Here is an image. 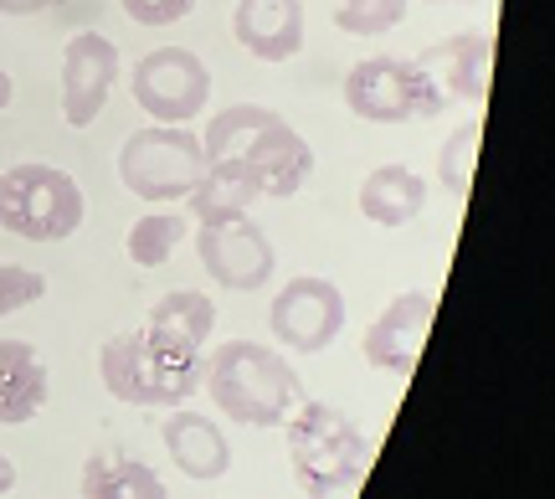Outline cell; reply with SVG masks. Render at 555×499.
<instances>
[{
  "label": "cell",
  "instance_id": "ac0fdd59",
  "mask_svg": "<svg viewBox=\"0 0 555 499\" xmlns=\"http://www.w3.org/2000/svg\"><path fill=\"white\" fill-rule=\"evenodd\" d=\"M82 499H170L150 463L129 453H88L82 463Z\"/></svg>",
  "mask_w": 555,
  "mask_h": 499
},
{
  "label": "cell",
  "instance_id": "ba28073f",
  "mask_svg": "<svg viewBox=\"0 0 555 499\" xmlns=\"http://www.w3.org/2000/svg\"><path fill=\"white\" fill-rule=\"evenodd\" d=\"M268 324H273L278 345H288L298 356H319L330 350L345 330V294H339L330 279H314V273H298L273 294V309H268Z\"/></svg>",
  "mask_w": 555,
  "mask_h": 499
},
{
  "label": "cell",
  "instance_id": "cb8c5ba5",
  "mask_svg": "<svg viewBox=\"0 0 555 499\" xmlns=\"http://www.w3.org/2000/svg\"><path fill=\"white\" fill-rule=\"evenodd\" d=\"M406 21V0H335V26L345 37H386Z\"/></svg>",
  "mask_w": 555,
  "mask_h": 499
},
{
  "label": "cell",
  "instance_id": "5bb4252c",
  "mask_svg": "<svg viewBox=\"0 0 555 499\" xmlns=\"http://www.w3.org/2000/svg\"><path fill=\"white\" fill-rule=\"evenodd\" d=\"M232 37L258 62H288L304 47V0H237Z\"/></svg>",
  "mask_w": 555,
  "mask_h": 499
},
{
  "label": "cell",
  "instance_id": "44dd1931",
  "mask_svg": "<svg viewBox=\"0 0 555 499\" xmlns=\"http://www.w3.org/2000/svg\"><path fill=\"white\" fill-rule=\"evenodd\" d=\"M478 144H483V124L463 119L453 135L442 140V150H437V180L448 185V196H453V201H468V191H474Z\"/></svg>",
  "mask_w": 555,
  "mask_h": 499
},
{
  "label": "cell",
  "instance_id": "7402d4cb",
  "mask_svg": "<svg viewBox=\"0 0 555 499\" xmlns=\"http://www.w3.org/2000/svg\"><path fill=\"white\" fill-rule=\"evenodd\" d=\"M180 242H185V217L180 212H150V217H139L129 227V258L139 268H159Z\"/></svg>",
  "mask_w": 555,
  "mask_h": 499
},
{
  "label": "cell",
  "instance_id": "8992f818",
  "mask_svg": "<svg viewBox=\"0 0 555 499\" xmlns=\"http://www.w3.org/2000/svg\"><path fill=\"white\" fill-rule=\"evenodd\" d=\"M448 93L437 88L416 62L401 57H365L345 73V108L365 124H406L448 114Z\"/></svg>",
  "mask_w": 555,
  "mask_h": 499
},
{
  "label": "cell",
  "instance_id": "3957f363",
  "mask_svg": "<svg viewBox=\"0 0 555 499\" xmlns=\"http://www.w3.org/2000/svg\"><path fill=\"white\" fill-rule=\"evenodd\" d=\"M99 376L108 397L129 401V407H180L201 386L206 360L201 350L144 324V330H124V335L103 340Z\"/></svg>",
  "mask_w": 555,
  "mask_h": 499
},
{
  "label": "cell",
  "instance_id": "8fae6325",
  "mask_svg": "<svg viewBox=\"0 0 555 499\" xmlns=\"http://www.w3.org/2000/svg\"><path fill=\"white\" fill-rule=\"evenodd\" d=\"M114 82H119V47L99 31H78L62 52V119L73 129H88L103 114Z\"/></svg>",
  "mask_w": 555,
  "mask_h": 499
},
{
  "label": "cell",
  "instance_id": "4316f807",
  "mask_svg": "<svg viewBox=\"0 0 555 499\" xmlns=\"http://www.w3.org/2000/svg\"><path fill=\"white\" fill-rule=\"evenodd\" d=\"M57 0H0V16H41V11H52Z\"/></svg>",
  "mask_w": 555,
  "mask_h": 499
},
{
  "label": "cell",
  "instance_id": "83f0119b",
  "mask_svg": "<svg viewBox=\"0 0 555 499\" xmlns=\"http://www.w3.org/2000/svg\"><path fill=\"white\" fill-rule=\"evenodd\" d=\"M11 484H16V469H11V459L0 453V495H11Z\"/></svg>",
  "mask_w": 555,
  "mask_h": 499
},
{
  "label": "cell",
  "instance_id": "9c48e42d",
  "mask_svg": "<svg viewBox=\"0 0 555 499\" xmlns=\"http://www.w3.org/2000/svg\"><path fill=\"white\" fill-rule=\"evenodd\" d=\"M232 165H242V176L253 180L258 201H288L304 191V180L314 170V150L294 124H283V114H268L232 155Z\"/></svg>",
  "mask_w": 555,
  "mask_h": 499
},
{
  "label": "cell",
  "instance_id": "4fadbf2b",
  "mask_svg": "<svg viewBox=\"0 0 555 499\" xmlns=\"http://www.w3.org/2000/svg\"><path fill=\"white\" fill-rule=\"evenodd\" d=\"M416 67L448 93V99L463 103H489V88H494V37L483 31H463V37H448L416 52Z\"/></svg>",
  "mask_w": 555,
  "mask_h": 499
},
{
  "label": "cell",
  "instance_id": "f1b7e54d",
  "mask_svg": "<svg viewBox=\"0 0 555 499\" xmlns=\"http://www.w3.org/2000/svg\"><path fill=\"white\" fill-rule=\"evenodd\" d=\"M11 93H16V82H11V73H0V114L11 108Z\"/></svg>",
  "mask_w": 555,
  "mask_h": 499
},
{
  "label": "cell",
  "instance_id": "484cf974",
  "mask_svg": "<svg viewBox=\"0 0 555 499\" xmlns=\"http://www.w3.org/2000/svg\"><path fill=\"white\" fill-rule=\"evenodd\" d=\"M124 16L139 21V26H176V21H185L191 11H196L201 0H119Z\"/></svg>",
  "mask_w": 555,
  "mask_h": 499
},
{
  "label": "cell",
  "instance_id": "603a6c76",
  "mask_svg": "<svg viewBox=\"0 0 555 499\" xmlns=\"http://www.w3.org/2000/svg\"><path fill=\"white\" fill-rule=\"evenodd\" d=\"M268 114H273V108H262V103H232V108H221L217 119L206 124V135H201L206 165H211V161H232L242 144H247V135H253Z\"/></svg>",
  "mask_w": 555,
  "mask_h": 499
},
{
  "label": "cell",
  "instance_id": "9a60e30c",
  "mask_svg": "<svg viewBox=\"0 0 555 499\" xmlns=\"http://www.w3.org/2000/svg\"><path fill=\"white\" fill-rule=\"evenodd\" d=\"M47 397H52V376L41 366L37 345L0 335V422L5 427L31 422L47 407Z\"/></svg>",
  "mask_w": 555,
  "mask_h": 499
},
{
  "label": "cell",
  "instance_id": "2e32d148",
  "mask_svg": "<svg viewBox=\"0 0 555 499\" xmlns=\"http://www.w3.org/2000/svg\"><path fill=\"white\" fill-rule=\"evenodd\" d=\"M165 453L176 459L180 474H191V479H221L227 469H232V448L221 438V427L211 418H201V412H170L165 418Z\"/></svg>",
  "mask_w": 555,
  "mask_h": 499
},
{
  "label": "cell",
  "instance_id": "e0dca14e",
  "mask_svg": "<svg viewBox=\"0 0 555 499\" xmlns=\"http://www.w3.org/2000/svg\"><path fill=\"white\" fill-rule=\"evenodd\" d=\"M427 206V180L412 165H376L360 180V217L376 227H406Z\"/></svg>",
  "mask_w": 555,
  "mask_h": 499
},
{
  "label": "cell",
  "instance_id": "d4e9b609",
  "mask_svg": "<svg viewBox=\"0 0 555 499\" xmlns=\"http://www.w3.org/2000/svg\"><path fill=\"white\" fill-rule=\"evenodd\" d=\"M47 294V279L37 268H21V263H0V320L16 315L26 304H37Z\"/></svg>",
  "mask_w": 555,
  "mask_h": 499
},
{
  "label": "cell",
  "instance_id": "7c38bea8",
  "mask_svg": "<svg viewBox=\"0 0 555 499\" xmlns=\"http://www.w3.org/2000/svg\"><path fill=\"white\" fill-rule=\"evenodd\" d=\"M437 320V294L427 289H406L380 309V320L365 330V360L376 371H391V376H412L416 360H422V345L433 335Z\"/></svg>",
  "mask_w": 555,
  "mask_h": 499
},
{
  "label": "cell",
  "instance_id": "7a4b0ae2",
  "mask_svg": "<svg viewBox=\"0 0 555 499\" xmlns=\"http://www.w3.org/2000/svg\"><path fill=\"white\" fill-rule=\"evenodd\" d=\"M206 392L221 412L242 427H283L288 412L304 401L298 371L283 360V350L262 340H227L206 360Z\"/></svg>",
  "mask_w": 555,
  "mask_h": 499
},
{
  "label": "cell",
  "instance_id": "f546056e",
  "mask_svg": "<svg viewBox=\"0 0 555 499\" xmlns=\"http://www.w3.org/2000/svg\"><path fill=\"white\" fill-rule=\"evenodd\" d=\"M427 5H474V0H427Z\"/></svg>",
  "mask_w": 555,
  "mask_h": 499
},
{
  "label": "cell",
  "instance_id": "ffe728a7",
  "mask_svg": "<svg viewBox=\"0 0 555 499\" xmlns=\"http://www.w3.org/2000/svg\"><path fill=\"white\" fill-rule=\"evenodd\" d=\"M150 330L201 350V345L211 340V330H217V304H211L206 289H176V294H165V299L150 309Z\"/></svg>",
  "mask_w": 555,
  "mask_h": 499
},
{
  "label": "cell",
  "instance_id": "5b68a950",
  "mask_svg": "<svg viewBox=\"0 0 555 499\" xmlns=\"http://www.w3.org/2000/svg\"><path fill=\"white\" fill-rule=\"evenodd\" d=\"M206 176V150L201 135H191L185 124H150L134 129L119 150V180L124 191H134L150 206H170L196 191V180Z\"/></svg>",
  "mask_w": 555,
  "mask_h": 499
},
{
  "label": "cell",
  "instance_id": "6da1fadb",
  "mask_svg": "<svg viewBox=\"0 0 555 499\" xmlns=\"http://www.w3.org/2000/svg\"><path fill=\"white\" fill-rule=\"evenodd\" d=\"M288 463L309 499H356L371 474V438L330 401H298L288 422Z\"/></svg>",
  "mask_w": 555,
  "mask_h": 499
},
{
  "label": "cell",
  "instance_id": "30bf717a",
  "mask_svg": "<svg viewBox=\"0 0 555 499\" xmlns=\"http://www.w3.org/2000/svg\"><path fill=\"white\" fill-rule=\"evenodd\" d=\"M201 268L211 273L217 289H232V294H253V289H268L273 279V242L253 217H232V221H206L201 227Z\"/></svg>",
  "mask_w": 555,
  "mask_h": 499
},
{
  "label": "cell",
  "instance_id": "d6986e66",
  "mask_svg": "<svg viewBox=\"0 0 555 499\" xmlns=\"http://www.w3.org/2000/svg\"><path fill=\"white\" fill-rule=\"evenodd\" d=\"M191 212L196 221H232V217H247V206H258V191H253V180L242 176V165L232 161H211L206 165V176L196 180V191H191Z\"/></svg>",
  "mask_w": 555,
  "mask_h": 499
},
{
  "label": "cell",
  "instance_id": "52a82bcc",
  "mask_svg": "<svg viewBox=\"0 0 555 499\" xmlns=\"http://www.w3.org/2000/svg\"><path fill=\"white\" fill-rule=\"evenodd\" d=\"M134 103L155 124H191L211 99V73L191 47H159L150 57L134 62Z\"/></svg>",
  "mask_w": 555,
  "mask_h": 499
},
{
  "label": "cell",
  "instance_id": "277c9868",
  "mask_svg": "<svg viewBox=\"0 0 555 499\" xmlns=\"http://www.w3.org/2000/svg\"><path fill=\"white\" fill-rule=\"evenodd\" d=\"M82 201L78 180L57 170V165H11L0 176V227L21 242H62L82 227Z\"/></svg>",
  "mask_w": 555,
  "mask_h": 499
}]
</instances>
